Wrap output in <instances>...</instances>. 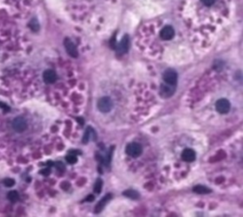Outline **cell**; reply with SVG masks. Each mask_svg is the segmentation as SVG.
I'll return each mask as SVG.
<instances>
[{
	"label": "cell",
	"instance_id": "obj_10",
	"mask_svg": "<svg viewBox=\"0 0 243 217\" xmlns=\"http://www.w3.org/2000/svg\"><path fill=\"white\" fill-rule=\"evenodd\" d=\"M128 46H129V40L127 35H124V37L122 39L120 44L118 45L117 50L119 53H125L128 50Z\"/></svg>",
	"mask_w": 243,
	"mask_h": 217
},
{
	"label": "cell",
	"instance_id": "obj_18",
	"mask_svg": "<svg viewBox=\"0 0 243 217\" xmlns=\"http://www.w3.org/2000/svg\"><path fill=\"white\" fill-rule=\"evenodd\" d=\"M66 159L68 163H71V164H74V163L77 162V157L74 156V154H68V156H66Z\"/></svg>",
	"mask_w": 243,
	"mask_h": 217
},
{
	"label": "cell",
	"instance_id": "obj_17",
	"mask_svg": "<svg viewBox=\"0 0 243 217\" xmlns=\"http://www.w3.org/2000/svg\"><path fill=\"white\" fill-rule=\"evenodd\" d=\"M102 186H103V181L102 179H98L94 185V192L96 194H100L101 191H102Z\"/></svg>",
	"mask_w": 243,
	"mask_h": 217
},
{
	"label": "cell",
	"instance_id": "obj_8",
	"mask_svg": "<svg viewBox=\"0 0 243 217\" xmlns=\"http://www.w3.org/2000/svg\"><path fill=\"white\" fill-rule=\"evenodd\" d=\"M182 158L184 161L186 162H191L193 160H195L196 159V153L194 150L192 149H189V148H186L182 151Z\"/></svg>",
	"mask_w": 243,
	"mask_h": 217
},
{
	"label": "cell",
	"instance_id": "obj_9",
	"mask_svg": "<svg viewBox=\"0 0 243 217\" xmlns=\"http://www.w3.org/2000/svg\"><path fill=\"white\" fill-rule=\"evenodd\" d=\"M43 79H44L45 83H53L56 81L57 76H56V73L53 70L48 69V70L44 71Z\"/></svg>",
	"mask_w": 243,
	"mask_h": 217
},
{
	"label": "cell",
	"instance_id": "obj_1",
	"mask_svg": "<svg viewBox=\"0 0 243 217\" xmlns=\"http://www.w3.org/2000/svg\"><path fill=\"white\" fill-rule=\"evenodd\" d=\"M97 107L102 113H108L113 107V103L109 97H103L97 103Z\"/></svg>",
	"mask_w": 243,
	"mask_h": 217
},
{
	"label": "cell",
	"instance_id": "obj_3",
	"mask_svg": "<svg viewBox=\"0 0 243 217\" xmlns=\"http://www.w3.org/2000/svg\"><path fill=\"white\" fill-rule=\"evenodd\" d=\"M163 81L169 84V85H175L178 81V74L175 70L173 69H167L163 72L162 75Z\"/></svg>",
	"mask_w": 243,
	"mask_h": 217
},
{
	"label": "cell",
	"instance_id": "obj_13",
	"mask_svg": "<svg viewBox=\"0 0 243 217\" xmlns=\"http://www.w3.org/2000/svg\"><path fill=\"white\" fill-rule=\"evenodd\" d=\"M193 191L197 194H210L211 193V190L208 189L207 187H205V186H202V185H198V186H195V187L193 188Z\"/></svg>",
	"mask_w": 243,
	"mask_h": 217
},
{
	"label": "cell",
	"instance_id": "obj_7",
	"mask_svg": "<svg viewBox=\"0 0 243 217\" xmlns=\"http://www.w3.org/2000/svg\"><path fill=\"white\" fill-rule=\"evenodd\" d=\"M175 32H174V28L170 26H166L164 27L161 30V37L163 40H170L174 37Z\"/></svg>",
	"mask_w": 243,
	"mask_h": 217
},
{
	"label": "cell",
	"instance_id": "obj_4",
	"mask_svg": "<svg viewBox=\"0 0 243 217\" xmlns=\"http://www.w3.org/2000/svg\"><path fill=\"white\" fill-rule=\"evenodd\" d=\"M13 128L18 133H22L27 129V121L22 117H17L13 120Z\"/></svg>",
	"mask_w": 243,
	"mask_h": 217
},
{
	"label": "cell",
	"instance_id": "obj_15",
	"mask_svg": "<svg viewBox=\"0 0 243 217\" xmlns=\"http://www.w3.org/2000/svg\"><path fill=\"white\" fill-rule=\"evenodd\" d=\"M19 198V194L16 191H12L8 194V199L12 202H16Z\"/></svg>",
	"mask_w": 243,
	"mask_h": 217
},
{
	"label": "cell",
	"instance_id": "obj_2",
	"mask_svg": "<svg viewBox=\"0 0 243 217\" xmlns=\"http://www.w3.org/2000/svg\"><path fill=\"white\" fill-rule=\"evenodd\" d=\"M126 153L127 154H129L130 157L132 158H138L140 157L142 153H143V148L142 146L139 144V143H129L127 146H126Z\"/></svg>",
	"mask_w": 243,
	"mask_h": 217
},
{
	"label": "cell",
	"instance_id": "obj_21",
	"mask_svg": "<svg viewBox=\"0 0 243 217\" xmlns=\"http://www.w3.org/2000/svg\"><path fill=\"white\" fill-rule=\"evenodd\" d=\"M40 173H41L43 175H49L50 173V169H44V170H42Z\"/></svg>",
	"mask_w": 243,
	"mask_h": 217
},
{
	"label": "cell",
	"instance_id": "obj_11",
	"mask_svg": "<svg viewBox=\"0 0 243 217\" xmlns=\"http://www.w3.org/2000/svg\"><path fill=\"white\" fill-rule=\"evenodd\" d=\"M110 198H111V194H108L107 196L103 197V198L99 202V204L96 206V208H95V212H100L103 208H105V206L107 205V203L108 202V200H110Z\"/></svg>",
	"mask_w": 243,
	"mask_h": 217
},
{
	"label": "cell",
	"instance_id": "obj_19",
	"mask_svg": "<svg viewBox=\"0 0 243 217\" xmlns=\"http://www.w3.org/2000/svg\"><path fill=\"white\" fill-rule=\"evenodd\" d=\"M14 184H15V181L13 178H6L4 180V185L6 186V187H13Z\"/></svg>",
	"mask_w": 243,
	"mask_h": 217
},
{
	"label": "cell",
	"instance_id": "obj_20",
	"mask_svg": "<svg viewBox=\"0 0 243 217\" xmlns=\"http://www.w3.org/2000/svg\"><path fill=\"white\" fill-rule=\"evenodd\" d=\"M201 1H202V3H203L204 5H206V6H211V5L214 4L215 0H201Z\"/></svg>",
	"mask_w": 243,
	"mask_h": 217
},
{
	"label": "cell",
	"instance_id": "obj_22",
	"mask_svg": "<svg viewBox=\"0 0 243 217\" xmlns=\"http://www.w3.org/2000/svg\"><path fill=\"white\" fill-rule=\"evenodd\" d=\"M56 167H57V169H58L59 171H60L61 169H62V170H64V169H65L64 164H63V163H61V162H57V163H56Z\"/></svg>",
	"mask_w": 243,
	"mask_h": 217
},
{
	"label": "cell",
	"instance_id": "obj_23",
	"mask_svg": "<svg viewBox=\"0 0 243 217\" xmlns=\"http://www.w3.org/2000/svg\"><path fill=\"white\" fill-rule=\"evenodd\" d=\"M94 199V197L93 196H89L88 198H87V200H93Z\"/></svg>",
	"mask_w": 243,
	"mask_h": 217
},
{
	"label": "cell",
	"instance_id": "obj_6",
	"mask_svg": "<svg viewBox=\"0 0 243 217\" xmlns=\"http://www.w3.org/2000/svg\"><path fill=\"white\" fill-rule=\"evenodd\" d=\"M65 48H66V52L71 55V57H73V58H76L77 56H78V51H77V48H76V47H75V45L69 40L68 38H66V39H65Z\"/></svg>",
	"mask_w": 243,
	"mask_h": 217
},
{
	"label": "cell",
	"instance_id": "obj_14",
	"mask_svg": "<svg viewBox=\"0 0 243 217\" xmlns=\"http://www.w3.org/2000/svg\"><path fill=\"white\" fill-rule=\"evenodd\" d=\"M124 195H125L126 197H129L131 199H138L140 197V194H139L138 192L134 191V190H126L124 192Z\"/></svg>",
	"mask_w": 243,
	"mask_h": 217
},
{
	"label": "cell",
	"instance_id": "obj_5",
	"mask_svg": "<svg viewBox=\"0 0 243 217\" xmlns=\"http://www.w3.org/2000/svg\"><path fill=\"white\" fill-rule=\"evenodd\" d=\"M230 103L226 99H220L216 103V109L220 114H226L230 110Z\"/></svg>",
	"mask_w": 243,
	"mask_h": 217
},
{
	"label": "cell",
	"instance_id": "obj_16",
	"mask_svg": "<svg viewBox=\"0 0 243 217\" xmlns=\"http://www.w3.org/2000/svg\"><path fill=\"white\" fill-rule=\"evenodd\" d=\"M29 28L33 30V32H37V30H39V23H38V21L36 20V19H32L30 22H29Z\"/></svg>",
	"mask_w": 243,
	"mask_h": 217
},
{
	"label": "cell",
	"instance_id": "obj_12",
	"mask_svg": "<svg viewBox=\"0 0 243 217\" xmlns=\"http://www.w3.org/2000/svg\"><path fill=\"white\" fill-rule=\"evenodd\" d=\"M174 93V89H172L170 86L167 85H161V94L164 97V98H168L170 96L173 95Z\"/></svg>",
	"mask_w": 243,
	"mask_h": 217
}]
</instances>
